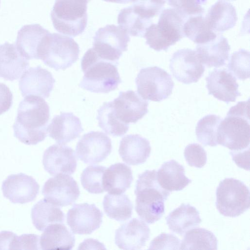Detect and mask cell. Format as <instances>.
<instances>
[{"instance_id": "7", "label": "cell", "mask_w": 250, "mask_h": 250, "mask_svg": "<svg viewBox=\"0 0 250 250\" xmlns=\"http://www.w3.org/2000/svg\"><path fill=\"white\" fill-rule=\"evenodd\" d=\"M88 0H55L51 12L54 28L71 37L81 34L87 22Z\"/></svg>"}, {"instance_id": "20", "label": "cell", "mask_w": 250, "mask_h": 250, "mask_svg": "<svg viewBox=\"0 0 250 250\" xmlns=\"http://www.w3.org/2000/svg\"><path fill=\"white\" fill-rule=\"evenodd\" d=\"M150 234V229L144 221L133 218L116 230L115 243L121 249L139 250L145 246Z\"/></svg>"}, {"instance_id": "1", "label": "cell", "mask_w": 250, "mask_h": 250, "mask_svg": "<svg viewBox=\"0 0 250 250\" xmlns=\"http://www.w3.org/2000/svg\"><path fill=\"white\" fill-rule=\"evenodd\" d=\"M49 118V106L42 97L25 96L19 104L13 125L14 136L27 145L42 142L47 136Z\"/></svg>"}, {"instance_id": "8", "label": "cell", "mask_w": 250, "mask_h": 250, "mask_svg": "<svg viewBox=\"0 0 250 250\" xmlns=\"http://www.w3.org/2000/svg\"><path fill=\"white\" fill-rule=\"evenodd\" d=\"M216 207L222 215L237 217L250 208V190L239 180L227 178L222 180L216 189Z\"/></svg>"}, {"instance_id": "39", "label": "cell", "mask_w": 250, "mask_h": 250, "mask_svg": "<svg viewBox=\"0 0 250 250\" xmlns=\"http://www.w3.org/2000/svg\"><path fill=\"white\" fill-rule=\"evenodd\" d=\"M250 52L240 49L231 55L228 67L238 79L245 80L250 77Z\"/></svg>"}, {"instance_id": "34", "label": "cell", "mask_w": 250, "mask_h": 250, "mask_svg": "<svg viewBox=\"0 0 250 250\" xmlns=\"http://www.w3.org/2000/svg\"><path fill=\"white\" fill-rule=\"evenodd\" d=\"M97 112L98 125L106 134L118 137L122 136L127 132L129 125L122 122L117 118L111 102L104 103Z\"/></svg>"}, {"instance_id": "13", "label": "cell", "mask_w": 250, "mask_h": 250, "mask_svg": "<svg viewBox=\"0 0 250 250\" xmlns=\"http://www.w3.org/2000/svg\"><path fill=\"white\" fill-rule=\"evenodd\" d=\"M111 141L105 133L90 131L84 134L78 141L76 153L84 163L94 164L105 160L112 150Z\"/></svg>"}, {"instance_id": "32", "label": "cell", "mask_w": 250, "mask_h": 250, "mask_svg": "<svg viewBox=\"0 0 250 250\" xmlns=\"http://www.w3.org/2000/svg\"><path fill=\"white\" fill-rule=\"evenodd\" d=\"M103 205L106 215L118 221L127 220L132 214L133 204L125 194H106Z\"/></svg>"}, {"instance_id": "23", "label": "cell", "mask_w": 250, "mask_h": 250, "mask_svg": "<svg viewBox=\"0 0 250 250\" xmlns=\"http://www.w3.org/2000/svg\"><path fill=\"white\" fill-rule=\"evenodd\" d=\"M50 32L39 24L25 25L18 32L16 45L28 60L38 59V52L44 37Z\"/></svg>"}, {"instance_id": "31", "label": "cell", "mask_w": 250, "mask_h": 250, "mask_svg": "<svg viewBox=\"0 0 250 250\" xmlns=\"http://www.w3.org/2000/svg\"><path fill=\"white\" fill-rule=\"evenodd\" d=\"M31 218L35 228L40 231H43L50 225L63 223L65 216L59 206L44 198L33 207Z\"/></svg>"}, {"instance_id": "30", "label": "cell", "mask_w": 250, "mask_h": 250, "mask_svg": "<svg viewBox=\"0 0 250 250\" xmlns=\"http://www.w3.org/2000/svg\"><path fill=\"white\" fill-rule=\"evenodd\" d=\"M43 231L40 238L42 250H69L75 245L74 234L63 223L50 225Z\"/></svg>"}, {"instance_id": "15", "label": "cell", "mask_w": 250, "mask_h": 250, "mask_svg": "<svg viewBox=\"0 0 250 250\" xmlns=\"http://www.w3.org/2000/svg\"><path fill=\"white\" fill-rule=\"evenodd\" d=\"M40 186L32 176L23 173L9 175L2 182L3 196L14 204H25L34 201Z\"/></svg>"}, {"instance_id": "2", "label": "cell", "mask_w": 250, "mask_h": 250, "mask_svg": "<svg viewBox=\"0 0 250 250\" xmlns=\"http://www.w3.org/2000/svg\"><path fill=\"white\" fill-rule=\"evenodd\" d=\"M135 194V210L140 218L151 224L160 219L165 213L164 202L170 192L159 184L155 170H146L138 176Z\"/></svg>"}, {"instance_id": "12", "label": "cell", "mask_w": 250, "mask_h": 250, "mask_svg": "<svg viewBox=\"0 0 250 250\" xmlns=\"http://www.w3.org/2000/svg\"><path fill=\"white\" fill-rule=\"evenodd\" d=\"M42 194L49 202L62 207L74 203L80 192L73 178L68 174H58L45 182Z\"/></svg>"}, {"instance_id": "44", "label": "cell", "mask_w": 250, "mask_h": 250, "mask_svg": "<svg viewBox=\"0 0 250 250\" xmlns=\"http://www.w3.org/2000/svg\"><path fill=\"white\" fill-rule=\"evenodd\" d=\"M39 235L34 234H24L17 236L12 247V250H40Z\"/></svg>"}, {"instance_id": "10", "label": "cell", "mask_w": 250, "mask_h": 250, "mask_svg": "<svg viewBox=\"0 0 250 250\" xmlns=\"http://www.w3.org/2000/svg\"><path fill=\"white\" fill-rule=\"evenodd\" d=\"M92 48L101 58L118 62L123 52L127 49L130 37L122 27L107 24L99 28L93 38Z\"/></svg>"}, {"instance_id": "43", "label": "cell", "mask_w": 250, "mask_h": 250, "mask_svg": "<svg viewBox=\"0 0 250 250\" xmlns=\"http://www.w3.org/2000/svg\"><path fill=\"white\" fill-rule=\"evenodd\" d=\"M180 240L172 234L162 233L151 241L149 250H179Z\"/></svg>"}, {"instance_id": "17", "label": "cell", "mask_w": 250, "mask_h": 250, "mask_svg": "<svg viewBox=\"0 0 250 250\" xmlns=\"http://www.w3.org/2000/svg\"><path fill=\"white\" fill-rule=\"evenodd\" d=\"M111 102L117 118L127 124L136 123L148 112V102L132 90L120 92Z\"/></svg>"}, {"instance_id": "28", "label": "cell", "mask_w": 250, "mask_h": 250, "mask_svg": "<svg viewBox=\"0 0 250 250\" xmlns=\"http://www.w3.org/2000/svg\"><path fill=\"white\" fill-rule=\"evenodd\" d=\"M156 176L160 186L169 192L181 190L191 182L185 175L184 167L174 160L165 162Z\"/></svg>"}, {"instance_id": "37", "label": "cell", "mask_w": 250, "mask_h": 250, "mask_svg": "<svg viewBox=\"0 0 250 250\" xmlns=\"http://www.w3.org/2000/svg\"><path fill=\"white\" fill-rule=\"evenodd\" d=\"M222 119L214 114H209L201 118L196 127L197 140L204 146H216L217 132Z\"/></svg>"}, {"instance_id": "36", "label": "cell", "mask_w": 250, "mask_h": 250, "mask_svg": "<svg viewBox=\"0 0 250 250\" xmlns=\"http://www.w3.org/2000/svg\"><path fill=\"white\" fill-rule=\"evenodd\" d=\"M117 21L128 34L144 37L146 29L152 23V20L144 19L132 9L131 6L122 9L118 15Z\"/></svg>"}, {"instance_id": "3", "label": "cell", "mask_w": 250, "mask_h": 250, "mask_svg": "<svg viewBox=\"0 0 250 250\" xmlns=\"http://www.w3.org/2000/svg\"><path fill=\"white\" fill-rule=\"evenodd\" d=\"M118 62L100 58L92 48L88 49L81 61L84 73L79 86L97 93H107L115 90L122 83L118 71Z\"/></svg>"}, {"instance_id": "22", "label": "cell", "mask_w": 250, "mask_h": 250, "mask_svg": "<svg viewBox=\"0 0 250 250\" xmlns=\"http://www.w3.org/2000/svg\"><path fill=\"white\" fill-rule=\"evenodd\" d=\"M83 130L80 119L72 112H61L47 127L49 137L63 145L79 137Z\"/></svg>"}, {"instance_id": "46", "label": "cell", "mask_w": 250, "mask_h": 250, "mask_svg": "<svg viewBox=\"0 0 250 250\" xmlns=\"http://www.w3.org/2000/svg\"><path fill=\"white\" fill-rule=\"evenodd\" d=\"M229 153L239 167L249 170L250 147L241 151H231Z\"/></svg>"}, {"instance_id": "47", "label": "cell", "mask_w": 250, "mask_h": 250, "mask_svg": "<svg viewBox=\"0 0 250 250\" xmlns=\"http://www.w3.org/2000/svg\"><path fill=\"white\" fill-rule=\"evenodd\" d=\"M17 235L12 232H0V250H12V247Z\"/></svg>"}, {"instance_id": "6", "label": "cell", "mask_w": 250, "mask_h": 250, "mask_svg": "<svg viewBox=\"0 0 250 250\" xmlns=\"http://www.w3.org/2000/svg\"><path fill=\"white\" fill-rule=\"evenodd\" d=\"M80 48L71 38L58 33H48L38 52V59L56 70L70 67L79 59Z\"/></svg>"}, {"instance_id": "11", "label": "cell", "mask_w": 250, "mask_h": 250, "mask_svg": "<svg viewBox=\"0 0 250 250\" xmlns=\"http://www.w3.org/2000/svg\"><path fill=\"white\" fill-rule=\"evenodd\" d=\"M169 68L173 76L184 84L197 82L205 70L196 51L190 49L175 52L170 60Z\"/></svg>"}, {"instance_id": "9", "label": "cell", "mask_w": 250, "mask_h": 250, "mask_svg": "<svg viewBox=\"0 0 250 250\" xmlns=\"http://www.w3.org/2000/svg\"><path fill=\"white\" fill-rule=\"evenodd\" d=\"M137 92L144 100L161 102L172 93L174 83L171 76L158 66L142 68L135 79Z\"/></svg>"}, {"instance_id": "38", "label": "cell", "mask_w": 250, "mask_h": 250, "mask_svg": "<svg viewBox=\"0 0 250 250\" xmlns=\"http://www.w3.org/2000/svg\"><path fill=\"white\" fill-rule=\"evenodd\" d=\"M105 169V167L99 165L86 167L83 171L81 176V182L83 188L92 194L104 192L102 181Z\"/></svg>"}, {"instance_id": "4", "label": "cell", "mask_w": 250, "mask_h": 250, "mask_svg": "<svg viewBox=\"0 0 250 250\" xmlns=\"http://www.w3.org/2000/svg\"><path fill=\"white\" fill-rule=\"evenodd\" d=\"M249 100L231 106L217 129V142L231 151L250 147Z\"/></svg>"}, {"instance_id": "16", "label": "cell", "mask_w": 250, "mask_h": 250, "mask_svg": "<svg viewBox=\"0 0 250 250\" xmlns=\"http://www.w3.org/2000/svg\"><path fill=\"white\" fill-rule=\"evenodd\" d=\"M42 164L45 170L50 175H71L74 173L77 159L74 150L63 144H54L44 152Z\"/></svg>"}, {"instance_id": "27", "label": "cell", "mask_w": 250, "mask_h": 250, "mask_svg": "<svg viewBox=\"0 0 250 250\" xmlns=\"http://www.w3.org/2000/svg\"><path fill=\"white\" fill-rule=\"evenodd\" d=\"M133 180L129 167L124 163H116L105 170L102 181L103 188L109 194H120L130 188Z\"/></svg>"}, {"instance_id": "48", "label": "cell", "mask_w": 250, "mask_h": 250, "mask_svg": "<svg viewBox=\"0 0 250 250\" xmlns=\"http://www.w3.org/2000/svg\"><path fill=\"white\" fill-rule=\"evenodd\" d=\"M104 1L109 2H113L120 4H126L130 2H133L136 0H103Z\"/></svg>"}, {"instance_id": "50", "label": "cell", "mask_w": 250, "mask_h": 250, "mask_svg": "<svg viewBox=\"0 0 250 250\" xmlns=\"http://www.w3.org/2000/svg\"><path fill=\"white\" fill-rule=\"evenodd\" d=\"M88 0V1H89V0Z\"/></svg>"}, {"instance_id": "51", "label": "cell", "mask_w": 250, "mask_h": 250, "mask_svg": "<svg viewBox=\"0 0 250 250\" xmlns=\"http://www.w3.org/2000/svg\"></svg>"}, {"instance_id": "19", "label": "cell", "mask_w": 250, "mask_h": 250, "mask_svg": "<svg viewBox=\"0 0 250 250\" xmlns=\"http://www.w3.org/2000/svg\"><path fill=\"white\" fill-rule=\"evenodd\" d=\"M206 80L208 94L228 104L235 102L237 97L241 95L236 79L226 69H214Z\"/></svg>"}, {"instance_id": "24", "label": "cell", "mask_w": 250, "mask_h": 250, "mask_svg": "<svg viewBox=\"0 0 250 250\" xmlns=\"http://www.w3.org/2000/svg\"><path fill=\"white\" fill-rule=\"evenodd\" d=\"M230 50L227 39L220 34L208 42L197 44L196 48L200 61L208 67L225 65L229 59Z\"/></svg>"}, {"instance_id": "29", "label": "cell", "mask_w": 250, "mask_h": 250, "mask_svg": "<svg viewBox=\"0 0 250 250\" xmlns=\"http://www.w3.org/2000/svg\"><path fill=\"white\" fill-rule=\"evenodd\" d=\"M166 219L169 229L181 236L197 227L202 222L198 210L189 204H182L171 211Z\"/></svg>"}, {"instance_id": "35", "label": "cell", "mask_w": 250, "mask_h": 250, "mask_svg": "<svg viewBox=\"0 0 250 250\" xmlns=\"http://www.w3.org/2000/svg\"><path fill=\"white\" fill-rule=\"evenodd\" d=\"M184 32L185 37L197 44L208 42L219 34L210 29L203 15L188 18L184 23Z\"/></svg>"}, {"instance_id": "5", "label": "cell", "mask_w": 250, "mask_h": 250, "mask_svg": "<svg viewBox=\"0 0 250 250\" xmlns=\"http://www.w3.org/2000/svg\"><path fill=\"white\" fill-rule=\"evenodd\" d=\"M187 18L174 8L164 9L157 24L152 23L144 35L146 44L157 51H167L185 37L184 25Z\"/></svg>"}, {"instance_id": "40", "label": "cell", "mask_w": 250, "mask_h": 250, "mask_svg": "<svg viewBox=\"0 0 250 250\" xmlns=\"http://www.w3.org/2000/svg\"><path fill=\"white\" fill-rule=\"evenodd\" d=\"M165 3V0H136L131 6L142 18L152 20L160 13Z\"/></svg>"}, {"instance_id": "42", "label": "cell", "mask_w": 250, "mask_h": 250, "mask_svg": "<svg viewBox=\"0 0 250 250\" xmlns=\"http://www.w3.org/2000/svg\"><path fill=\"white\" fill-rule=\"evenodd\" d=\"M185 159L190 167H203L207 160V153L199 144L193 143L186 146L184 150Z\"/></svg>"}, {"instance_id": "25", "label": "cell", "mask_w": 250, "mask_h": 250, "mask_svg": "<svg viewBox=\"0 0 250 250\" xmlns=\"http://www.w3.org/2000/svg\"><path fill=\"white\" fill-rule=\"evenodd\" d=\"M150 152L149 142L140 135H127L121 140L119 153L123 161L129 165L144 164Z\"/></svg>"}, {"instance_id": "33", "label": "cell", "mask_w": 250, "mask_h": 250, "mask_svg": "<svg viewBox=\"0 0 250 250\" xmlns=\"http://www.w3.org/2000/svg\"><path fill=\"white\" fill-rule=\"evenodd\" d=\"M217 239L210 231L204 228L191 229L186 232L181 250H217Z\"/></svg>"}, {"instance_id": "45", "label": "cell", "mask_w": 250, "mask_h": 250, "mask_svg": "<svg viewBox=\"0 0 250 250\" xmlns=\"http://www.w3.org/2000/svg\"><path fill=\"white\" fill-rule=\"evenodd\" d=\"M13 103V95L9 87L0 83V115L9 110Z\"/></svg>"}, {"instance_id": "21", "label": "cell", "mask_w": 250, "mask_h": 250, "mask_svg": "<svg viewBox=\"0 0 250 250\" xmlns=\"http://www.w3.org/2000/svg\"><path fill=\"white\" fill-rule=\"evenodd\" d=\"M29 66V60L19 52L16 44L5 42L0 45V77L10 81L17 80Z\"/></svg>"}, {"instance_id": "41", "label": "cell", "mask_w": 250, "mask_h": 250, "mask_svg": "<svg viewBox=\"0 0 250 250\" xmlns=\"http://www.w3.org/2000/svg\"><path fill=\"white\" fill-rule=\"evenodd\" d=\"M207 0H167L168 4L187 18L203 15L204 9L202 5Z\"/></svg>"}, {"instance_id": "14", "label": "cell", "mask_w": 250, "mask_h": 250, "mask_svg": "<svg viewBox=\"0 0 250 250\" xmlns=\"http://www.w3.org/2000/svg\"><path fill=\"white\" fill-rule=\"evenodd\" d=\"M103 214L95 204H75L68 211L67 225L75 234H90L99 229Z\"/></svg>"}, {"instance_id": "49", "label": "cell", "mask_w": 250, "mask_h": 250, "mask_svg": "<svg viewBox=\"0 0 250 250\" xmlns=\"http://www.w3.org/2000/svg\"><path fill=\"white\" fill-rule=\"evenodd\" d=\"M227 0L233 1V0Z\"/></svg>"}, {"instance_id": "26", "label": "cell", "mask_w": 250, "mask_h": 250, "mask_svg": "<svg viewBox=\"0 0 250 250\" xmlns=\"http://www.w3.org/2000/svg\"><path fill=\"white\" fill-rule=\"evenodd\" d=\"M205 17L209 27L216 33L233 28L237 21L235 7L223 0H218L212 5Z\"/></svg>"}, {"instance_id": "18", "label": "cell", "mask_w": 250, "mask_h": 250, "mask_svg": "<svg viewBox=\"0 0 250 250\" xmlns=\"http://www.w3.org/2000/svg\"><path fill=\"white\" fill-rule=\"evenodd\" d=\"M55 83L51 72L38 65L24 72L19 81V88L23 97L35 95L47 98Z\"/></svg>"}]
</instances>
